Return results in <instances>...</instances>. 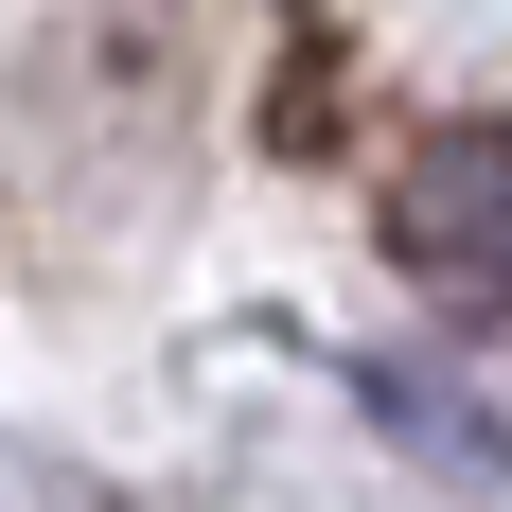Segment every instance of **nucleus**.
I'll use <instances>...</instances> for the list:
<instances>
[{
  "instance_id": "1",
  "label": "nucleus",
  "mask_w": 512,
  "mask_h": 512,
  "mask_svg": "<svg viewBox=\"0 0 512 512\" xmlns=\"http://www.w3.org/2000/svg\"><path fill=\"white\" fill-rule=\"evenodd\" d=\"M389 248L442 283V301H512V124H442L389 195Z\"/></svg>"
}]
</instances>
